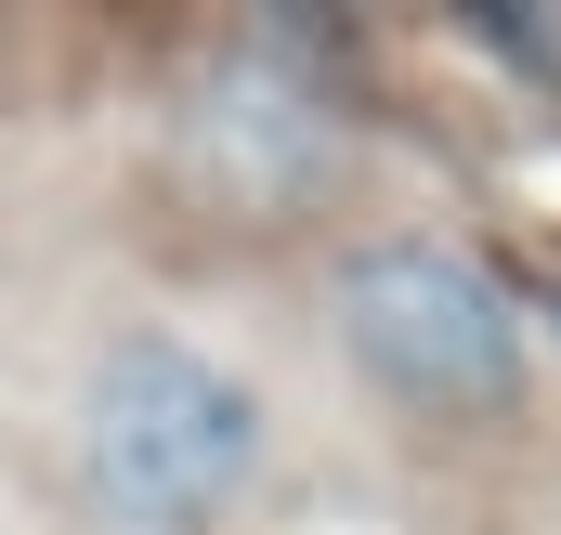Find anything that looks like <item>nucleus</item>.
Instances as JSON below:
<instances>
[{"instance_id":"1","label":"nucleus","mask_w":561,"mask_h":535,"mask_svg":"<svg viewBox=\"0 0 561 535\" xmlns=\"http://www.w3.org/2000/svg\"><path fill=\"white\" fill-rule=\"evenodd\" d=\"M92 510L131 535H209L262 470V392L196 340H118L79 405Z\"/></svg>"},{"instance_id":"2","label":"nucleus","mask_w":561,"mask_h":535,"mask_svg":"<svg viewBox=\"0 0 561 535\" xmlns=\"http://www.w3.org/2000/svg\"><path fill=\"white\" fill-rule=\"evenodd\" d=\"M340 340L392 405H431V418L523 405V314L444 236H366L340 262Z\"/></svg>"},{"instance_id":"3","label":"nucleus","mask_w":561,"mask_h":535,"mask_svg":"<svg viewBox=\"0 0 561 535\" xmlns=\"http://www.w3.org/2000/svg\"><path fill=\"white\" fill-rule=\"evenodd\" d=\"M196 157L222 183H249V196H300L327 170V118H313V92L275 79V66H222L209 105H196Z\"/></svg>"}]
</instances>
